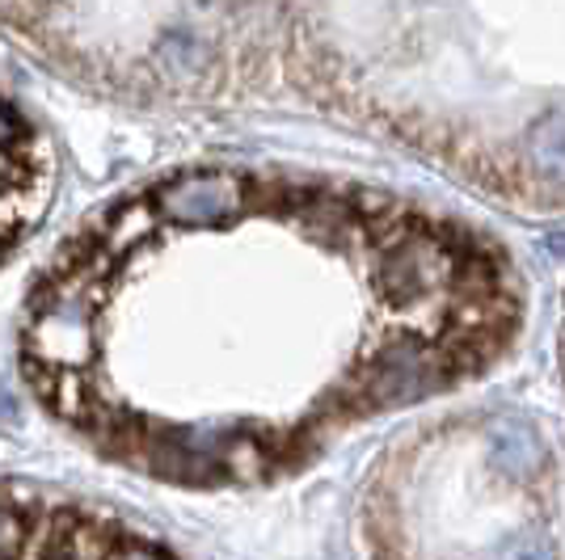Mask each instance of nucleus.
<instances>
[{
    "label": "nucleus",
    "mask_w": 565,
    "mask_h": 560,
    "mask_svg": "<svg viewBox=\"0 0 565 560\" xmlns=\"http://www.w3.org/2000/svg\"><path fill=\"white\" fill-rule=\"evenodd\" d=\"M18 136H22V122H18V118H13L9 110H4V106H0V148H9V143L18 140Z\"/></svg>",
    "instance_id": "obj_10"
},
{
    "label": "nucleus",
    "mask_w": 565,
    "mask_h": 560,
    "mask_svg": "<svg viewBox=\"0 0 565 560\" xmlns=\"http://www.w3.org/2000/svg\"><path fill=\"white\" fill-rule=\"evenodd\" d=\"M166 60L173 64V68H194V64L203 60V51L194 47L186 34H173V39H169V47H166Z\"/></svg>",
    "instance_id": "obj_9"
},
{
    "label": "nucleus",
    "mask_w": 565,
    "mask_h": 560,
    "mask_svg": "<svg viewBox=\"0 0 565 560\" xmlns=\"http://www.w3.org/2000/svg\"><path fill=\"white\" fill-rule=\"evenodd\" d=\"M157 207L169 224H186V228L224 224V219H236L245 207V186L233 173H190L157 190Z\"/></svg>",
    "instance_id": "obj_2"
},
{
    "label": "nucleus",
    "mask_w": 565,
    "mask_h": 560,
    "mask_svg": "<svg viewBox=\"0 0 565 560\" xmlns=\"http://www.w3.org/2000/svg\"><path fill=\"white\" fill-rule=\"evenodd\" d=\"M523 157H527V164L541 173L544 182L565 186V115L541 118V122L527 131Z\"/></svg>",
    "instance_id": "obj_6"
},
{
    "label": "nucleus",
    "mask_w": 565,
    "mask_h": 560,
    "mask_svg": "<svg viewBox=\"0 0 565 560\" xmlns=\"http://www.w3.org/2000/svg\"><path fill=\"white\" fill-rule=\"evenodd\" d=\"M22 548V523L9 506H0V560H13Z\"/></svg>",
    "instance_id": "obj_8"
},
{
    "label": "nucleus",
    "mask_w": 565,
    "mask_h": 560,
    "mask_svg": "<svg viewBox=\"0 0 565 560\" xmlns=\"http://www.w3.org/2000/svg\"><path fill=\"white\" fill-rule=\"evenodd\" d=\"M486 460L507 481H532L544 467V446L532 426L523 421H494L486 434Z\"/></svg>",
    "instance_id": "obj_5"
},
{
    "label": "nucleus",
    "mask_w": 565,
    "mask_h": 560,
    "mask_svg": "<svg viewBox=\"0 0 565 560\" xmlns=\"http://www.w3.org/2000/svg\"><path fill=\"white\" fill-rule=\"evenodd\" d=\"M25 346L39 363L68 371L94 354V308L81 295H55L30 321Z\"/></svg>",
    "instance_id": "obj_1"
},
{
    "label": "nucleus",
    "mask_w": 565,
    "mask_h": 560,
    "mask_svg": "<svg viewBox=\"0 0 565 560\" xmlns=\"http://www.w3.org/2000/svg\"><path fill=\"white\" fill-rule=\"evenodd\" d=\"M444 254L430 245V240H405L397 249L380 257L376 279L388 295H409V300H423L430 291H439L444 282Z\"/></svg>",
    "instance_id": "obj_4"
},
{
    "label": "nucleus",
    "mask_w": 565,
    "mask_h": 560,
    "mask_svg": "<svg viewBox=\"0 0 565 560\" xmlns=\"http://www.w3.org/2000/svg\"><path fill=\"white\" fill-rule=\"evenodd\" d=\"M498 560H557V548H553L548 531H541V527H519V531L502 539Z\"/></svg>",
    "instance_id": "obj_7"
},
{
    "label": "nucleus",
    "mask_w": 565,
    "mask_h": 560,
    "mask_svg": "<svg viewBox=\"0 0 565 560\" xmlns=\"http://www.w3.org/2000/svg\"><path fill=\"white\" fill-rule=\"evenodd\" d=\"M106 560H166V557H157V552H143V548H122V552H115V557H106Z\"/></svg>",
    "instance_id": "obj_11"
},
{
    "label": "nucleus",
    "mask_w": 565,
    "mask_h": 560,
    "mask_svg": "<svg viewBox=\"0 0 565 560\" xmlns=\"http://www.w3.org/2000/svg\"><path fill=\"white\" fill-rule=\"evenodd\" d=\"M439 379H444V371H439V363H435L430 354L388 351L384 358L372 363L363 392H367L372 405H401V400L426 397Z\"/></svg>",
    "instance_id": "obj_3"
}]
</instances>
